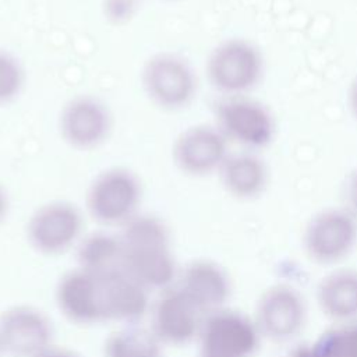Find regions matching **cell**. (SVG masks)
Returning a JSON list of instances; mask_svg holds the SVG:
<instances>
[{
  "mask_svg": "<svg viewBox=\"0 0 357 357\" xmlns=\"http://www.w3.org/2000/svg\"><path fill=\"white\" fill-rule=\"evenodd\" d=\"M121 268L146 290H166L177 268L166 225L153 215H135L123 225Z\"/></svg>",
  "mask_w": 357,
  "mask_h": 357,
  "instance_id": "6da1fadb",
  "label": "cell"
},
{
  "mask_svg": "<svg viewBox=\"0 0 357 357\" xmlns=\"http://www.w3.org/2000/svg\"><path fill=\"white\" fill-rule=\"evenodd\" d=\"M265 74L261 49L245 38H229L218 43L206 60L209 84L223 96L248 95Z\"/></svg>",
  "mask_w": 357,
  "mask_h": 357,
  "instance_id": "7a4b0ae2",
  "label": "cell"
},
{
  "mask_svg": "<svg viewBox=\"0 0 357 357\" xmlns=\"http://www.w3.org/2000/svg\"><path fill=\"white\" fill-rule=\"evenodd\" d=\"M216 126L229 142L254 152L269 146L278 132L272 110L248 95L223 96L216 105Z\"/></svg>",
  "mask_w": 357,
  "mask_h": 357,
  "instance_id": "3957f363",
  "label": "cell"
},
{
  "mask_svg": "<svg viewBox=\"0 0 357 357\" xmlns=\"http://www.w3.org/2000/svg\"><path fill=\"white\" fill-rule=\"evenodd\" d=\"M141 183L126 167H110L99 173L86 192L89 215L102 225H124L137 215Z\"/></svg>",
  "mask_w": 357,
  "mask_h": 357,
  "instance_id": "277c9868",
  "label": "cell"
},
{
  "mask_svg": "<svg viewBox=\"0 0 357 357\" xmlns=\"http://www.w3.org/2000/svg\"><path fill=\"white\" fill-rule=\"evenodd\" d=\"M357 244V218L346 208H325L305 225L303 245L314 262L336 264Z\"/></svg>",
  "mask_w": 357,
  "mask_h": 357,
  "instance_id": "5b68a950",
  "label": "cell"
},
{
  "mask_svg": "<svg viewBox=\"0 0 357 357\" xmlns=\"http://www.w3.org/2000/svg\"><path fill=\"white\" fill-rule=\"evenodd\" d=\"M141 82L146 96L166 110L188 106L197 93V77L192 67L173 53L152 56L142 68Z\"/></svg>",
  "mask_w": 357,
  "mask_h": 357,
  "instance_id": "8992f818",
  "label": "cell"
},
{
  "mask_svg": "<svg viewBox=\"0 0 357 357\" xmlns=\"http://www.w3.org/2000/svg\"><path fill=\"white\" fill-rule=\"evenodd\" d=\"M261 336L254 319L225 307L204 317L198 335L201 351L226 357H251Z\"/></svg>",
  "mask_w": 357,
  "mask_h": 357,
  "instance_id": "52a82bcc",
  "label": "cell"
},
{
  "mask_svg": "<svg viewBox=\"0 0 357 357\" xmlns=\"http://www.w3.org/2000/svg\"><path fill=\"white\" fill-rule=\"evenodd\" d=\"M82 215L67 201H53L38 208L28 220L29 244L42 254L56 255L68 250L79 237Z\"/></svg>",
  "mask_w": 357,
  "mask_h": 357,
  "instance_id": "ba28073f",
  "label": "cell"
},
{
  "mask_svg": "<svg viewBox=\"0 0 357 357\" xmlns=\"http://www.w3.org/2000/svg\"><path fill=\"white\" fill-rule=\"evenodd\" d=\"M229 141L218 126L197 124L184 130L174 141L173 160L194 177L218 173L229 156Z\"/></svg>",
  "mask_w": 357,
  "mask_h": 357,
  "instance_id": "9c48e42d",
  "label": "cell"
},
{
  "mask_svg": "<svg viewBox=\"0 0 357 357\" xmlns=\"http://www.w3.org/2000/svg\"><path fill=\"white\" fill-rule=\"evenodd\" d=\"M305 314V301L296 287L273 284L261 294L254 321L262 336L284 342L303 329Z\"/></svg>",
  "mask_w": 357,
  "mask_h": 357,
  "instance_id": "30bf717a",
  "label": "cell"
},
{
  "mask_svg": "<svg viewBox=\"0 0 357 357\" xmlns=\"http://www.w3.org/2000/svg\"><path fill=\"white\" fill-rule=\"evenodd\" d=\"M52 325L29 305H15L0 315V350L10 357H38L50 347Z\"/></svg>",
  "mask_w": 357,
  "mask_h": 357,
  "instance_id": "8fae6325",
  "label": "cell"
},
{
  "mask_svg": "<svg viewBox=\"0 0 357 357\" xmlns=\"http://www.w3.org/2000/svg\"><path fill=\"white\" fill-rule=\"evenodd\" d=\"M201 310L176 286L162 291L152 308V332L160 343L183 346L199 335Z\"/></svg>",
  "mask_w": 357,
  "mask_h": 357,
  "instance_id": "7c38bea8",
  "label": "cell"
},
{
  "mask_svg": "<svg viewBox=\"0 0 357 357\" xmlns=\"http://www.w3.org/2000/svg\"><path fill=\"white\" fill-rule=\"evenodd\" d=\"M112 128L107 107L96 98L77 96L68 100L60 114V132L64 141L81 151L99 146Z\"/></svg>",
  "mask_w": 357,
  "mask_h": 357,
  "instance_id": "4fadbf2b",
  "label": "cell"
},
{
  "mask_svg": "<svg viewBox=\"0 0 357 357\" xmlns=\"http://www.w3.org/2000/svg\"><path fill=\"white\" fill-rule=\"evenodd\" d=\"M56 303L71 322L91 325L103 321L100 279L79 268L60 278L56 286Z\"/></svg>",
  "mask_w": 357,
  "mask_h": 357,
  "instance_id": "5bb4252c",
  "label": "cell"
},
{
  "mask_svg": "<svg viewBox=\"0 0 357 357\" xmlns=\"http://www.w3.org/2000/svg\"><path fill=\"white\" fill-rule=\"evenodd\" d=\"M100 279L103 321L137 324L148 310V291L126 271L119 269Z\"/></svg>",
  "mask_w": 357,
  "mask_h": 357,
  "instance_id": "9a60e30c",
  "label": "cell"
},
{
  "mask_svg": "<svg viewBox=\"0 0 357 357\" xmlns=\"http://www.w3.org/2000/svg\"><path fill=\"white\" fill-rule=\"evenodd\" d=\"M177 287L204 315L220 310L231 293L226 271L213 261L197 259L185 266Z\"/></svg>",
  "mask_w": 357,
  "mask_h": 357,
  "instance_id": "2e32d148",
  "label": "cell"
},
{
  "mask_svg": "<svg viewBox=\"0 0 357 357\" xmlns=\"http://www.w3.org/2000/svg\"><path fill=\"white\" fill-rule=\"evenodd\" d=\"M218 174L225 191L241 201L261 197L266 191L271 178L265 159L258 152L244 149L229 153Z\"/></svg>",
  "mask_w": 357,
  "mask_h": 357,
  "instance_id": "e0dca14e",
  "label": "cell"
},
{
  "mask_svg": "<svg viewBox=\"0 0 357 357\" xmlns=\"http://www.w3.org/2000/svg\"><path fill=\"white\" fill-rule=\"evenodd\" d=\"M321 311L340 324L357 321V271L337 269L328 273L317 287Z\"/></svg>",
  "mask_w": 357,
  "mask_h": 357,
  "instance_id": "ac0fdd59",
  "label": "cell"
},
{
  "mask_svg": "<svg viewBox=\"0 0 357 357\" xmlns=\"http://www.w3.org/2000/svg\"><path fill=\"white\" fill-rule=\"evenodd\" d=\"M79 269L95 276H105L123 269V252L119 236L96 231L82 238L77 248Z\"/></svg>",
  "mask_w": 357,
  "mask_h": 357,
  "instance_id": "d6986e66",
  "label": "cell"
},
{
  "mask_svg": "<svg viewBox=\"0 0 357 357\" xmlns=\"http://www.w3.org/2000/svg\"><path fill=\"white\" fill-rule=\"evenodd\" d=\"M105 357H160V342L151 329L127 325L105 342Z\"/></svg>",
  "mask_w": 357,
  "mask_h": 357,
  "instance_id": "ffe728a7",
  "label": "cell"
},
{
  "mask_svg": "<svg viewBox=\"0 0 357 357\" xmlns=\"http://www.w3.org/2000/svg\"><path fill=\"white\" fill-rule=\"evenodd\" d=\"M24 85V70L8 52L0 50V105L13 100Z\"/></svg>",
  "mask_w": 357,
  "mask_h": 357,
  "instance_id": "44dd1931",
  "label": "cell"
},
{
  "mask_svg": "<svg viewBox=\"0 0 357 357\" xmlns=\"http://www.w3.org/2000/svg\"><path fill=\"white\" fill-rule=\"evenodd\" d=\"M336 357H357V321L329 329Z\"/></svg>",
  "mask_w": 357,
  "mask_h": 357,
  "instance_id": "7402d4cb",
  "label": "cell"
},
{
  "mask_svg": "<svg viewBox=\"0 0 357 357\" xmlns=\"http://www.w3.org/2000/svg\"><path fill=\"white\" fill-rule=\"evenodd\" d=\"M290 357H336L329 331L321 333L314 342L298 344Z\"/></svg>",
  "mask_w": 357,
  "mask_h": 357,
  "instance_id": "603a6c76",
  "label": "cell"
},
{
  "mask_svg": "<svg viewBox=\"0 0 357 357\" xmlns=\"http://www.w3.org/2000/svg\"><path fill=\"white\" fill-rule=\"evenodd\" d=\"M138 0H106V14L110 20L119 22L131 17Z\"/></svg>",
  "mask_w": 357,
  "mask_h": 357,
  "instance_id": "cb8c5ba5",
  "label": "cell"
},
{
  "mask_svg": "<svg viewBox=\"0 0 357 357\" xmlns=\"http://www.w3.org/2000/svg\"><path fill=\"white\" fill-rule=\"evenodd\" d=\"M346 208L357 218V167H354L346 178L344 184Z\"/></svg>",
  "mask_w": 357,
  "mask_h": 357,
  "instance_id": "d4e9b609",
  "label": "cell"
},
{
  "mask_svg": "<svg viewBox=\"0 0 357 357\" xmlns=\"http://www.w3.org/2000/svg\"><path fill=\"white\" fill-rule=\"evenodd\" d=\"M347 103H349V109H350L351 116L357 121V75L354 77V79L350 84L349 93H347Z\"/></svg>",
  "mask_w": 357,
  "mask_h": 357,
  "instance_id": "484cf974",
  "label": "cell"
},
{
  "mask_svg": "<svg viewBox=\"0 0 357 357\" xmlns=\"http://www.w3.org/2000/svg\"><path fill=\"white\" fill-rule=\"evenodd\" d=\"M38 357H79L75 353L67 350V349H59V347H47L46 350H43Z\"/></svg>",
  "mask_w": 357,
  "mask_h": 357,
  "instance_id": "4316f807",
  "label": "cell"
},
{
  "mask_svg": "<svg viewBox=\"0 0 357 357\" xmlns=\"http://www.w3.org/2000/svg\"><path fill=\"white\" fill-rule=\"evenodd\" d=\"M7 211H8V197L3 190V187L0 185V222L6 218Z\"/></svg>",
  "mask_w": 357,
  "mask_h": 357,
  "instance_id": "83f0119b",
  "label": "cell"
},
{
  "mask_svg": "<svg viewBox=\"0 0 357 357\" xmlns=\"http://www.w3.org/2000/svg\"><path fill=\"white\" fill-rule=\"evenodd\" d=\"M199 357H226V356H219V354H213V353H205V351H199Z\"/></svg>",
  "mask_w": 357,
  "mask_h": 357,
  "instance_id": "f1b7e54d",
  "label": "cell"
},
{
  "mask_svg": "<svg viewBox=\"0 0 357 357\" xmlns=\"http://www.w3.org/2000/svg\"><path fill=\"white\" fill-rule=\"evenodd\" d=\"M0 354H1V350H0Z\"/></svg>",
  "mask_w": 357,
  "mask_h": 357,
  "instance_id": "f546056e",
  "label": "cell"
}]
</instances>
